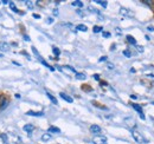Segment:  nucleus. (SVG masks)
I'll list each match as a JSON object with an SVG mask.
<instances>
[{
    "label": "nucleus",
    "instance_id": "17",
    "mask_svg": "<svg viewBox=\"0 0 154 144\" xmlns=\"http://www.w3.org/2000/svg\"><path fill=\"white\" fill-rule=\"evenodd\" d=\"M49 132H54V134H59L60 129H58L57 126H50L49 128Z\"/></svg>",
    "mask_w": 154,
    "mask_h": 144
},
{
    "label": "nucleus",
    "instance_id": "44",
    "mask_svg": "<svg viewBox=\"0 0 154 144\" xmlns=\"http://www.w3.org/2000/svg\"><path fill=\"white\" fill-rule=\"evenodd\" d=\"M0 4H1V1H0Z\"/></svg>",
    "mask_w": 154,
    "mask_h": 144
},
{
    "label": "nucleus",
    "instance_id": "30",
    "mask_svg": "<svg viewBox=\"0 0 154 144\" xmlns=\"http://www.w3.org/2000/svg\"><path fill=\"white\" fill-rule=\"evenodd\" d=\"M142 4H146V5H152L153 2H152V1H142Z\"/></svg>",
    "mask_w": 154,
    "mask_h": 144
},
{
    "label": "nucleus",
    "instance_id": "28",
    "mask_svg": "<svg viewBox=\"0 0 154 144\" xmlns=\"http://www.w3.org/2000/svg\"><path fill=\"white\" fill-rule=\"evenodd\" d=\"M25 4H26V5H29V7H30V8H32V7H33L31 1H25Z\"/></svg>",
    "mask_w": 154,
    "mask_h": 144
},
{
    "label": "nucleus",
    "instance_id": "39",
    "mask_svg": "<svg viewBox=\"0 0 154 144\" xmlns=\"http://www.w3.org/2000/svg\"><path fill=\"white\" fill-rule=\"evenodd\" d=\"M116 32H117V33H119V34H117V36H121V30H120V28H116Z\"/></svg>",
    "mask_w": 154,
    "mask_h": 144
},
{
    "label": "nucleus",
    "instance_id": "3",
    "mask_svg": "<svg viewBox=\"0 0 154 144\" xmlns=\"http://www.w3.org/2000/svg\"><path fill=\"white\" fill-rule=\"evenodd\" d=\"M132 135H133L134 140L136 141V142H137V143H141V142H143V138H142L141 134H139L136 130H132Z\"/></svg>",
    "mask_w": 154,
    "mask_h": 144
},
{
    "label": "nucleus",
    "instance_id": "6",
    "mask_svg": "<svg viewBox=\"0 0 154 144\" xmlns=\"http://www.w3.org/2000/svg\"><path fill=\"white\" fill-rule=\"evenodd\" d=\"M59 96H60L65 102H68V103H72V102H74L72 97H70L69 94H66V93H64V92H60V93H59Z\"/></svg>",
    "mask_w": 154,
    "mask_h": 144
},
{
    "label": "nucleus",
    "instance_id": "45",
    "mask_svg": "<svg viewBox=\"0 0 154 144\" xmlns=\"http://www.w3.org/2000/svg\"><path fill=\"white\" fill-rule=\"evenodd\" d=\"M153 104H154V102H153Z\"/></svg>",
    "mask_w": 154,
    "mask_h": 144
},
{
    "label": "nucleus",
    "instance_id": "35",
    "mask_svg": "<svg viewBox=\"0 0 154 144\" xmlns=\"http://www.w3.org/2000/svg\"><path fill=\"white\" fill-rule=\"evenodd\" d=\"M147 30H148V31H154V27L153 26H148V27H147Z\"/></svg>",
    "mask_w": 154,
    "mask_h": 144
},
{
    "label": "nucleus",
    "instance_id": "25",
    "mask_svg": "<svg viewBox=\"0 0 154 144\" xmlns=\"http://www.w3.org/2000/svg\"><path fill=\"white\" fill-rule=\"evenodd\" d=\"M0 138L5 142V144L7 143V135H5V134H0Z\"/></svg>",
    "mask_w": 154,
    "mask_h": 144
},
{
    "label": "nucleus",
    "instance_id": "31",
    "mask_svg": "<svg viewBox=\"0 0 154 144\" xmlns=\"http://www.w3.org/2000/svg\"><path fill=\"white\" fill-rule=\"evenodd\" d=\"M137 50H139V52H143V47L142 46H137Z\"/></svg>",
    "mask_w": 154,
    "mask_h": 144
},
{
    "label": "nucleus",
    "instance_id": "34",
    "mask_svg": "<svg viewBox=\"0 0 154 144\" xmlns=\"http://www.w3.org/2000/svg\"><path fill=\"white\" fill-rule=\"evenodd\" d=\"M94 79H96V80H100V76H98V74H94Z\"/></svg>",
    "mask_w": 154,
    "mask_h": 144
},
{
    "label": "nucleus",
    "instance_id": "41",
    "mask_svg": "<svg viewBox=\"0 0 154 144\" xmlns=\"http://www.w3.org/2000/svg\"><path fill=\"white\" fill-rule=\"evenodd\" d=\"M12 63H13V64H16L17 66H20V64H19V63H18V62H12Z\"/></svg>",
    "mask_w": 154,
    "mask_h": 144
},
{
    "label": "nucleus",
    "instance_id": "5",
    "mask_svg": "<svg viewBox=\"0 0 154 144\" xmlns=\"http://www.w3.org/2000/svg\"><path fill=\"white\" fill-rule=\"evenodd\" d=\"M26 115L27 116H35V117H42V116H44V112L43 111H27Z\"/></svg>",
    "mask_w": 154,
    "mask_h": 144
},
{
    "label": "nucleus",
    "instance_id": "21",
    "mask_svg": "<svg viewBox=\"0 0 154 144\" xmlns=\"http://www.w3.org/2000/svg\"><path fill=\"white\" fill-rule=\"evenodd\" d=\"M95 2L98 4V5H101L103 8H106V7H107V5H108V2H107V1H102V0H96Z\"/></svg>",
    "mask_w": 154,
    "mask_h": 144
},
{
    "label": "nucleus",
    "instance_id": "2",
    "mask_svg": "<svg viewBox=\"0 0 154 144\" xmlns=\"http://www.w3.org/2000/svg\"><path fill=\"white\" fill-rule=\"evenodd\" d=\"M125 123L128 125V128L132 130V129H134L135 125H136V123H135V119L133 117H127L126 119H125Z\"/></svg>",
    "mask_w": 154,
    "mask_h": 144
},
{
    "label": "nucleus",
    "instance_id": "19",
    "mask_svg": "<svg viewBox=\"0 0 154 144\" xmlns=\"http://www.w3.org/2000/svg\"><path fill=\"white\" fill-rule=\"evenodd\" d=\"M71 5H72V6H76V7H81V8L83 7V2H82V1H78V0L72 1V2H71Z\"/></svg>",
    "mask_w": 154,
    "mask_h": 144
},
{
    "label": "nucleus",
    "instance_id": "20",
    "mask_svg": "<svg viewBox=\"0 0 154 144\" xmlns=\"http://www.w3.org/2000/svg\"><path fill=\"white\" fill-rule=\"evenodd\" d=\"M93 31H94V33H100V32L103 31V27H102V26H94Z\"/></svg>",
    "mask_w": 154,
    "mask_h": 144
},
{
    "label": "nucleus",
    "instance_id": "42",
    "mask_svg": "<svg viewBox=\"0 0 154 144\" xmlns=\"http://www.w3.org/2000/svg\"><path fill=\"white\" fill-rule=\"evenodd\" d=\"M131 72H132V73H135V69H133V68H132V69H131Z\"/></svg>",
    "mask_w": 154,
    "mask_h": 144
},
{
    "label": "nucleus",
    "instance_id": "24",
    "mask_svg": "<svg viewBox=\"0 0 154 144\" xmlns=\"http://www.w3.org/2000/svg\"><path fill=\"white\" fill-rule=\"evenodd\" d=\"M123 56L127 57V58H131V57H132V53H131L129 50H125V51H123Z\"/></svg>",
    "mask_w": 154,
    "mask_h": 144
},
{
    "label": "nucleus",
    "instance_id": "22",
    "mask_svg": "<svg viewBox=\"0 0 154 144\" xmlns=\"http://www.w3.org/2000/svg\"><path fill=\"white\" fill-rule=\"evenodd\" d=\"M50 138H51V136H50L49 134H44V135L42 136V141H44V142H48V141H50Z\"/></svg>",
    "mask_w": 154,
    "mask_h": 144
},
{
    "label": "nucleus",
    "instance_id": "38",
    "mask_svg": "<svg viewBox=\"0 0 154 144\" xmlns=\"http://www.w3.org/2000/svg\"><path fill=\"white\" fill-rule=\"evenodd\" d=\"M48 22H49V24H51V22H54V19H52V18H49V19H48Z\"/></svg>",
    "mask_w": 154,
    "mask_h": 144
},
{
    "label": "nucleus",
    "instance_id": "37",
    "mask_svg": "<svg viewBox=\"0 0 154 144\" xmlns=\"http://www.w3.org/2000/svg\"><path fill=\"white\" fill-rule=\"evenodd\" d=\"M24 39H25L26 41H30V37L29 36H24Z\"/></svg>",
    "mask_w": 154,
    "mask_h": 144
},
{
    "label": "nucleus",
    "instance_id": "12",
    "mask_svg": "<svg viewBox=\"0 0 154 144\" xmlns=\"http://www.w3.org/2000/svg\"><path fill=\"white\" fill-rule=\"evenodd\" d=\"M120 13H121V16H125V17H132L131 16V12L127 8H125V7L120 8Z\"/></svg>",
    "mask_w": 154,
    "mask_h": 144
},
{
    "label": "nucleus",
    "instance_id": "18",
    "mask_svg": "<svg viewBox=\"0 0 154 144\" xmlns=\"http://www.w3.org/2000/svg\"><path fill=\"white\" fill-rule=\"evenodd\" d=\"M8 5H10V8H11V11H13V12H16V13H19V10L17 8V6H16L13 2H8Z\"/></svg>",
    "mask_w": 154,
    "mask_h": 144
},
{
    "label": "nucleus",
    "instance_id": "23",
    "mask_svg": "<svg viewBox=\"0 0 154 144\" xmlns=\"http://www.w3.org/2000/svg\"><path fill=\"white\" fill-rule=\"evenodd\" d=\"M52 51H54V54H55L56 57H59V54H60V51H59V49H58V47L54 46V47H52Z\"/></svg>",
    "mask_w": 154,
    "mask_h": 144
},
{
    "label": "nucleus",
    "instance_id": "1",
    "mask_svg": "<svg viewBox=\"0 0 154 144\" xmlns=\"http://www.w3.org/2000/svg\"><path fill=\"white\" fill-rule=\"evenodd\" d=\"M94 144H106L107 143V137L106 136H95L93 138Z\"/></svg>",
    "mask_w": 154,
    "mask_h": 144
},
{
    "label": "nucleus",
    "instance_id": "8",
    "mask_svg": "<svg viewBox=\"0 0 154 144\" xmlns=\"http://www.w3.org/2000/svg\"><path fill=\"white\" fill-rule=\"evenodd\" d=\"M90 131L93 134H100L102 131V129H101V126L97 125V124H93V125L90 126Z\"/></svg>",
    "mask_w": 154,
    "mask_h": 144
},
{
    "label": "nucleus",
    "instance_id": "13",
    "mask_svg": "<svg viewBox=\"0 0 154 144\" xmlns=\"http://www.w3.org/2000/svg\"><path fill=\"white\" fill-rule=\"evenodd\" d=\"M46 96L49 97V99L51 100V103H52V104H55V105H57V104H58V100H57V99H56V97H54V96H52V94H51L50 92H46Z\"/></svg>",
    "mask_w": 154,
    "mask_h": 144
},
{
    "label": "nucleus",
    "instance_id": "33",
    "mask_svg": "<svg viewBox=\"0 0 154 144\" xmlns=\"http://www.w3.org/2000/svg\"><path fill=\"white\" fill-rule=\"evenodd\" d=\"M54 16H55V17H57V16H58V10H54Z\"/></svg>",
    "mask_w": 154,
    "mask_h": 144
},
{
    "label": "nucleus",
    "instance_id": "43",
    "mask_svg": "<svg viewBox=\"0 0 154 144\" xmlns=\"http://www.w3.org/2000/svg\"><path fill=\"white\" fill-rule=\"evenodd\" d=\"M131 98H133V99H136V96H135V94H133V96H131Z\"/></svg>",
    "mask_w": 154,
    "mask_h": 144
},
{
    "label": "nucleus",
    "instance_id": "16",
    "mask_svg": "<svg viewBox=\"0 0 154 144\" xmlns=\"http://www.w3.org/2000/svg\"><path fill=\"white\" fill-rule=\"evenodd\" d=\"M127 41H128L129 44H132V45H134V46H136V40H135L134 37L127 36Z\"/></svg>",
    "mask_w": 154,
    "mask_h": 144
},
{
    "label": "nucleus",
    "instance_id": "7",
    "mask_svg": "<svg viewBox=\"0 0 154 144\" xmlns=\"http://www.w3.org/2000/svg\"><path fill=\"white\" fill-rule=\"evenodd\" d=\"M10 49H11L10 44H7V43H1L0 44V51L1 52H7V51H10Z\"/></svg>",
    "mask_w": 154,
    "mask_h": 144
},
{
    "label": "nucleus",
    "instance_id": "15",
    "mask_svg": "<svg viewBox=\"0 0 154 144\" xmlns=\"http://www.w3.org/2000/svg\"><path fill=\"white\" fill-rule=\"evenodd\" d=\"M75 77H76V79H78V80H84L87 78V76L84 73H79V72H77L76 74H75Z\"/></svg>",
    "mask_w": 154,
    "mask_h": 144
},
{
    "label": "nucleus",
    "instance_id": "11",
    "mask_svg": "<svg viewBox=\"0 0 154 144\" xmlns=\"http://www.w3.org/2000/svg\"><path fill=\"white\" fill-rule=\"evenodd\" d=\"M132 108L134 109L136 112H139V115H140V113H143V112H142V106L139 105V104H136V103H132Z\"/></svg>",
    "mask_w": 154,
    "mask_h": 144
},
{
    "label": "nucleus",
    "instance_id": "9",
    "mask_svg": "<svg viewBox=\"0 0 154 144\" xmlns=\"http://www.w3.org/2000/svg\"><path fill=\"white\" fill-rule=\"evenodd\" d=\"M23 130H24L25 132H27V134H31V132L35 130V126L32 125V124H25V125L23 126Z\"/></svg>",
    "mask_w": 154,
    "mask_h": 144
},
{
    "label": "nucleus",
    "instance_id": "26",
    "mask_svg": "<svg viewBox=\"0 0 154 144\" xmlns=\"http://www.w3.org/2000/svg\"><path fill=\"white\" fill-rule=\"evenodd\" d=\"M102 36L104 37V38H110V36H112V34H110L109 32H103V34H102Z\"/></svg>",
    "mask_w": 154,
    "mask_h": 144
},
{
    "label": "nucleus",
    "instance_id": "40",
    "mask_svg": "<svg viewBox=\"0 0 154 144\" xmlns=\"http://www.w3.org/2000/svg\"><path fill=\"white\" fill-rule=\"evenodd\" d=\"M77 13H78V14H79V17H83V13H82V12H81V11H77Z\"/></svg>",
    "mask_w": 154,
    "mask_h": 144
},
{
    "label": "nucleus",
    "instance_id": "29",
    "mask_svg": "<svg viewBox=\"0 0 154 144\" xmlns=\"http://www.w3.org/2000/svg\"><path fill=\"white\" fill-rule=\"evenodd\" d=\"M100 85H101V86H107L108 84H107L106 82H100Z\"/></svg>",
    "mask_w": 154,
    "mask_h": 144
},
{
    "label": "nucleus",
    "instance_id": "10",
    "mask_svg": "<svg viewBox=\"0 0 154 144\" xmlns=\"http://www.w3.org/2000/svg\"><path fill=\"white\" fill-rule=\"evenodd\" d=\"M7 104H8L7 98L5 96H0V109H4Z\"/></svg>",
    "mask_w": 154,
    "mask_h": 144
},
{
    "label": "nucleus",
    "instance_id": "14",
    "mask_svg": "<svg viewBox=\"0 0 154 144\" xmlns=\"http://www.w3.org/2000/svg\"><path fill=\"white\" fill-rule=\"evenodd\" d=\"M76 28L78 31H82V32H87L88 31V27L85 26V25H83V24H79V25H77Z\"/></svg>",
    "mask_w": 154,
    "mask_h": 144
},
{
    "label": "nucleus",
    "instance_id": "36",
    "mask_svg": "<svg viewBox=\"0 0 154 144\" xmlns=\"http://www.w3.org/2000/svg\"><path fill=\"white\" fill-rule=\"evenodd\" d=\"M108 69H114V65H113V64H109V63H108Z\"/></svg>",
    "mask_w": 154,
    "mask_h": 144
},
{
    "label": "nucleus",
    "instance_id": "4",
    "mask_svg": "<svg viewBox=\"0 0 154 144\" xmlns=\"http://www.w3.org/2000/svg\"><path fill=\"white\" fill-rule=\"evenodd\" d=\"M59 70L60 71H64L65 73H68V74H70V73H75L76 74L77 73L76 70L74 68H71V66H62V68H59Z\"/></svg>",
    "mask_w": 154,
    "mask_h": 144
},
{
    "label": "nucleus",
    "instance_id": "27",
    "mask_svg": "<svg viewBox=\"0 0 154 144\" xmlns=\"http://www.w3.org/2000/svg\"><path fill=\"white\" fill-rule=\"evenodd\" d=\"M106 60H107V57H101V58L98 59V62H100V63H102V62H106Z\"/></svg>",
    "mask_w": 154,
    "mask_h": 144
},
{
    "label": "nucleus",
    "instance_id": "32",
    "mask_svg": "<svg viewBox=\"0 0 154 144\" xmlns=\"http://www.w3.org/2000/svg\"><path fill=\"white\" fill-rule=\"evenodd\" d=\"M32 17H33L35 19H40V16H39V14H36V13H35V14H33Z\"/></svg>",
    "mask_w": 154,
    "mask_h": 144
}]
</instances>
